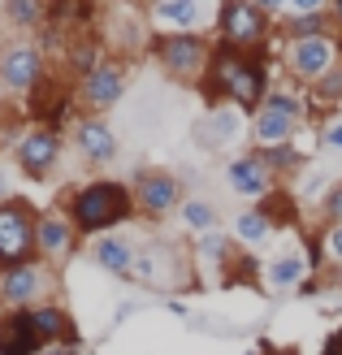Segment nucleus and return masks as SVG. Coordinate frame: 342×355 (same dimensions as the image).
Wrapping results in <instances>:
<instances>
[{"instance_id": "nucleus-9", "label": "nucleus", "mask_w": 342, "mask_h": 355, "mask_svg": "<svg viewBox=\"0 0 342 355\" xmlns=\"http://www.w3.org/2000/svg\"><path fill=\"white\" fill-rule=\"evenodd\" d=\"M338 61H342V44L330 40V35H316V40H291V44H286V69H291L299 83H308V87H316Z\"/></svg>"}, {"instance_id": "nucleus-27", "label": "nucleus", "mask_w": 342, "mask_h": 355, "mask_svg": "<svg viewBox=\"0 0 342 355\" xmlns=\"http://www.w3.org/2000/svg\"><path fill=\"white\" fill-rule=\"evenodd\" d=\"M256 156H260V161H264L268 169H273V178L299 165V152H295V144H282V148H256Z\"/></svg>"}, {"instance_id": "nucleus-20", "label": "nucleus", "mask_w": 342, "mask_h": 355, "mask_svg": "<svg viewBox=\"0 0 342 355\" xmlns=\"http://www.w3.org/2000/svg\"><path fill=\"white\" fill-rule=\"evenodd\" d=\"M31 312V325L35 334L44 338V347H57L65 338H74V321H69V312L57 308V304H40V308H26Z\"/></svg>"}, {"instance_id": "nucleus-12", "label": "nucleus", "mask_w": 342, "mask_h": 355, "mask_svg": "<svg viewBox=\"0 0 342 355\" xmlns=\"http://www.w3.org/2000/svg\"><path fill=\"white\" fill-rule=\"evenodd\" d=\"M57 156H61V135L52 126L22 130V139H17V148H13V161L26 178H48L52 165H57Z\"/></svg>"}, {"instance_id": "nucleus-21", "label": "nucleus", "mask_w": 342, "mask_h": 355, "mask_svg": "<svg viewBox=\"0 0 342 355\" xmlns=\"http://www.w3.org/2000/svg\"><path fill=\"white\" fill-rule=\"evenodd\" d=\"M152 17L160 26H169V35H191L204 22V9L195 5V0H160V5L152 9Z\"/></svg>"}, {"instance_id": "nucleus-7", "label": "nucleus", "mask_w": 342, "mask_h": 355, "mask_svg": "<svg viewBox=\"0 0 342 355\" xmlns=\"http://www.w3.org/2000/svg\"><path fill=\"white\" fill-rule=\"evenodd\" d=\"M135 277L143 282V286L169 291V286H178V282L191 277V260H187L182 247L160 243V239H148V243L135 247Z\"/></svg>"}, {"instance_id": "nucleus-22", "label": "nucleus", "mask_w": 342, "mask_h": 355, "mask_svg": "<svg viewBox=\"0 0 342 355\" xmlns=\"http://www.w3.org/2000/svg\"><path fill=\"white\" fill-rule=\"evenodd\" d=\"M303 273H308V252H286V256H273L268 260V286L273 291H299L303 286Z\"/></svg>"}, {"instance_id": "nucleus-2", "label": "nucleus", "mask_w": 342, "mask_h": 355, "mask_svg": "<svg viewBox=\"0 0 342 355\" xmlns=\"http://www.w3.org/2000/svg\"><path fill=\"white\" fill-rule=\"evenodd\" d=\"M135 217V191H126L121 182H87L83 191H74L69 200V221L78 234H109L113 225Z\"/></svg>"}, {"instance_id": "nucleus-10", "label": "nucleus", "mask_w": 342, "mask_h": 355, "mask_svg": "<svg viewBox=\"0 0 342 355\" xmlns=\"http://www.w3.org/2000/svg\"><path fill=\"white\" fill-rule=\"evenodd\" d=\"M44 78V48L40 44H26V40H13L0 48V87L13 96L35 92Z\"/></svg>"}, {"instance_id": "nucleus-5", "label": "nucleus", "mask_w": 342, "mask_h": 355, "mask_svg": "<svg viewBox=\"0 0 342 355\" xmlns=\"http://www.w3.org/2000/svg\"><path fill=\"white\" fill-rule=\"evenodd\" d=\"M35 230H40V217L26 200H0V269H13V264L40 256Z\"/></svg>"}, {"instance_id": "nucleus-17", "label": "nucleus", "mask_w": 342, "mask_h": 355, "mask_svg": "<svg viewBox=\"0 0 342 355\" xmlns=\"http://www.w3.org/2000/svg\"><path fill=\"white\" fill-rule=\"evenodd\" d=\"M44 338L31 325V312H5L0 316V355H44Z\"/></svg>"}, {"instance_id": "nucleus-19", "label": "nucleus", "mask_w": 342, "mask_h": 355, "mask_svg": "<svg viewBox=\"0 0 342 355\" xmlns=\"http://www.w3.org/2000/svg\"><path fill=\"white\" fill-rule=\"evenodd\" d=\"M92 260L100 264L104 273L126 277V273H135V243L121 239V234H104V239L92 247Z\"/></svg>"}, {"instance_id": "nucleus-28", "label": "nucleus", "mask_w": 342, "mask_h": 355, "mask_svg": "<svg viewBox=\"0 0 342 355\" xmlns=\"http://www.w3.org/2000/svg\"><path fill=\"white\" fill-rule=\"evenodd\" d=\"M195 256L200 260H208V264H225V256H230V239L225 234H200V243H195Z\"/></svg>"}, {"instance_id": "nucleus-32", "label": "nucleus", "mask_w": 342, "mask_h": 355, "mask_svg": "<svg viewBox=\"0 0 342 355\" xmlns=\"http://www.w3.org/2000/svg\"><path fill=\"white\" fill-rule=\"evenodd\" d=\"M273 355H295V351H273Z\"/></svg>"}, {"instance_id": "nucleus-3", "label": "nucleus", "mask_w": 342, "mask_h": 355, "mask_svg": "<svg viewBox=\"0 0 342 355\" xmlns=\"http://www.w3.org/2000/svg\"><path fill=\"white\" fill-rule=\"evenodd\" d=\"M308 117V104L291 92H268L264 104L251 117V135H256V148H282L295 144V126Z\"/></svg>"}, {"instance_id": "nucleus-4", "label": "nucleus", "mask_w": 342, "mask_h": 355, "mask_svg": "<svg viewBox=\"0 0 342 355\" xmlns=\"http://www.w3.org/2000/svg\"><path fill=\"white\" fill-rule=\"evenodd\" d=\"M156 61L165 65V74L178 83H208V65H212V48L204 35H156Z\"/></svg>"}, {"instance_id": "nucleus-24", "label": "nucleus", "mask_w": 342, "mask_h": 355, "mask_svg": "<svg viewBox=\"0 0 342 355\" xmlns=\"http://www.w3.org/2000/svg\"><path fill=\"white\" fill-rule=\"evenodd\" d=\"M178 217H182V225L200 230V234H212V225H217V208H212L208 200H182Z\"/></svg>"}, {"instance_id": "nucleus-18", "label": "nucleus", "mask_w": 342, "mask_h": 355, "mask_svg": "<svg viewBox=\"0 0 342 355\" xmlns=\"http://www.w3.org/2000/svg\"><path fill=\"white\" fill-rule=\"evenodd\" d=\"M74 221L61 217V212H40V230H35V252L44 260H65L69 247H74Z\"/></svg>"}, {"instance_id": "nucleus-11", "label": "nucleus", "mask_w": 342, "mask_h": 355, "mask_svg": "<svg viewBox=\"0 0 342 355\" xmlns=\"http://www.w3.org/2000/svg\"><path fill=\"white\" fill-rule=\"evenodd\" d=\"M135 208H139L148 221L169 217L173 208H182V178H178V173H165V169H152V173L135 178Z\"/></svg>"}, {"instance_id": "nucleus-34", "label": "nucleus", "mask_w": 342, "mask_h": 355, "mask_svg": "<svg viewBox=\"0 0 342 355\" xmlns=\"http://www.w3.org/2000/svg\"><path fill=\"white\" fill-rule=\"evenodd\" d=\"M0 273H5V269H0Z\"/></svg>"}, {"instance_id": "nucleus-29", "label": "nucleus", "mask_w": 342, "mask_h": 355, "mask_svg": "<svg viewBox=\"0 0 342 355\" xmlns=\"http://www.w3.org/2000/svg\"><path fill=\"white\" fill-rule=\"evenodd\" d=\"M320 256H325L330 264H338V269H342V221L325 230V239H320Z\"/></svg>"}, {"instance_id": "nucleus-14", "label": "nucleus", "mask_w": 342, "mask_h": 355, "mask_svg": "<svg viewBox=\"0 0 342 355\" xmlns=\"http://www.w3.org/2000/svg\"><path fill=\"white\" fill-rule=\"evenodd\" d=\"M225 187L234 195H247V200H264V195H273V169L256 152H243L225 165Z\"/></svg>"}, {"instance_id": "nucleus-6", "label": "nucleus", "mask_w": 342, "mask_h": 355, "mask_svg": "<svg viewBox=\"0 0 342 355\" xmlns=\"http://www.w3.org/2000/svg\"><path fill=\"white\" fill-rule=\"evenodd\" d=\"M217 31L221 44L234 52H256L268 44V9L251 5V0H225L217 13Z\"/></svg>"}, {"instance_id": "nucleus-31", "label": "nucleus", "mask_w": 342, "mask_h": 355, "mask_svg": "<svg viewBox=\"0 0 342 355\" xmlns=\"http://www.w3.org/2000/svg\"><path fill=\"white\" fill-rule=\"evenodd\" d=\"M325 148H334V152H342V117H334L330 126H325Z\"/></svg>"}, {"instance_id": "nucleus-15", "label": "nucleus", "mask_w": 342, "mask_h": 355, "mask_svg": "<svg viewBox=\"0 0 342 355\" xmlns=\"http://www.w3.org/2000/svg\"><path fill=\"white\" fill-rule=\"evenodd\" d=\"M78 96L87 109H109V104H117L126 96V69L117 61H100L92 74H83Z\"/></svg>"}, {"instance_id": "nucleus-13", "label": "nucleus", "mask_w": 342, "mask_h": 355, "mask_svg": "<svg viewBox=\"0 0 342 355\" xmlns=\"http://www.w3.org/2000/svg\"><path fill=\"white\" fill-rule=\"evenodd\" d=\"M243 139V109H234V104H217V109H208L204 121L195 126V144L208 148V152H225Z\"/></svg>"}, {"instance_id": "nucleus-8", "label": "nucleus", "mask_w": 342, "mask_h": 355, "mask_svg": "<svg viewBox=\"0 0 342 355\" xmlns=\"http://www.w3.org/2000/svg\"><path fill=\"white\" fill-rule=\"evenodd\" d=\"M48 291H52V273L44 260H26V264H13V269L0 273V308H9V312L48 304L44 299Z\"/></svg>"}, {"instance_id": "nucleus-16", "label": "nucleus", "mask_w": 342, "mask_h": 355, "mask_svg": "<svg viewBox=\"0 0 342 355\" xmlns=\"http://www.w3.org/2000/svg\"><path fill=\"white\" fill-rule=\"evenodd\" d=\"M74 148L87 165H109L117 161V135L109 121H100V117H87L74 126Z\"/></svg>"}, {"instance_id": "nucleus-25", "label": "nucleus", "mask_w": 342, "mask_h": 355, "mask_svg": "<svg viewBox=\"0 0 342 355\" xmlns=\"http://www.w3.org/2000/svg\"><path fill=\"white\" fill-rule=\"evenodd\" d=\"M312 100H316V109H330V104H338V100H342V61H338L330 74L312 87Z\"/></svg>"}, {"instance_id": "nucleus-26", "label": "nucleus", "mask_w": 342, "mask_h": 355, "mask_svg": "<svg viewBox=\"0 0 342 355\" xmlns=\"http://www.w3.org/2000/svg\"><path fill=\"white\" fill-rule=\"evenodd\" d=\"M5 17L13 26H40L44 22V5H40V0H9Z\"/></svg>"}, {"instance_id": "nucleus-1", "label": "nucleus", "mask_w": 342, "mask_h": 355, "mask_svg": "<svg viewBox=\"0 0 342 355\" xmlns=\"http://www.w3.org/2000/svg\"><path fill=\"white\" fill-rule=\"evenodd\" d=\"M264 83H268V74L256 52H234L225 44L212 48V65H208V83H204L208 96H221L234 109L247 113V109L264 104Z\"/></svg>"}, {"instance_id": "nucleus-23", "label": "nucleus", "mask_w": 342, "mask_h": 355, "mask_svg": "<svg viewBox=\"0 0 342 355\" xmlns=\"http://www.w3.org/2000/svg\"><path fill=\"white\" fill-rule=\"evenodd\" d=\"M273 217H268V212L264 208H243L239 212V217H234V234H239L243 243H251V247H256V243H264L268 234H273Z\"/></svg>"}, {"instance_id": "nucleus-30", "label": "nucleus", "mask_w": 342, "mask_h": 355, "mask_svg": "<svg viewBox=\"0 0 342 355\" xmlns=\"http://www.w3.org/2000/svg\"><path fill=\"white\" fill-rule=\"evenodd\" d=\"M320 208H325L330 225H338V221H342V182H334V187H330V195H325V204H320Z\"/></svg>"}, {"instance_id": "nucleus-33", "label": "nucleus", "mask_w": 342, "mask_h": 355, "mask_svg": "<svg viewBox=\"0 0 342 355\" xmlns=\"http://www.w3.org/2000/svg\"><path fill=\"white\" fill-rule=\"evenodd\" d=\"M338 351H342V334H338Z\"/></svg>"}]
</instances>
